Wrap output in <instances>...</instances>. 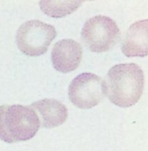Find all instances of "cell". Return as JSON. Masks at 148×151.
<instances>
[{"label":"cell","instance_id":"3957f363","mask_svg":"<svg viewBox=\"0 0 148 151\" xmlns=\"http://www.w3.org/2000/svg\"><path fill=\"white\" fill-rule=\"evenodd\" d=\"M57 37L54 26L39 20L22 23L16 33V44L22 53L29 57H39L48 51Z\"/></svg>","mask_w":148,"mask_h":151},{"label":"cell","instance_id":"7a4b0ae2","mask_svg":"<svg viewBox=\"0 0 148 151\" xmlns=\"http://www.w3.org/2000/svg\"><path fill=\"white\" fill-rule=\"evenodd\" d=\"M41 127L38 114L31 106H0V140L15 143L30 140Z\"/></svg>","mask_w":148,"mask_h":151},{"label":"cell","instance_id":"52a82bcc","mask_svg":"<svg viewBox=\"0 0 148 151\" xmlns=\"http://www.w3.org/2000/svg\"><path fill=\"white\" fill-rule=\"evenodd\" d=\"M34 109L44 128L57 127L66 121L68 109L61 101L55 99H43L30 105Z\"/></svg>","mask_w":148,"mask_h":151},{"label":"cell","instance_id":"ba28073f","mask_svg":"<svg viewBox=\"0 0 148 151\" xmlns=\"http://www.w3.org/2000/svg\"><path fill=\"white\" fill-rule=\"evenodd\" d=\"M147 20L145 19L130 26L122 43V52L125 56H147Z\"/></svg>","mask_w":148,"mask_h":151},{"label":"cell","instance_id":"8992f818","mask_svg":"<svg viewBox=\"0 0 148 151\" xmlns=\"http://www.w3.org/2000/svg\"><path fill=\"white\" fill-rule=\"evenodd\" d=\"M82 54V48L79 43L70 39H62L57 41L52 48V66L59 72H71L79 67Z\"/></svg>","mask_w":148,"mask_h":151},{"label":"cell","instance_id":"6da1fadb","mask_svg":"<svg viewBox=\"0 0 148 151\" xmlns=\"http://www.w3.org/2000/svg\"><path fill=\"white\" fill-rule=\"evenodd\" d=\"M105 83L108 99L117 106L128 108L141 97L145 77L136 64H118L109 69Z\"/></svg>","mask_w":148,"mask_h":151},{"label":"cell","instance_id":"9c48e42d","mask_svg":"<svg viewBox=\"0 0 148 151\" xmlns=\"http://www.w3.org/2000/svg\"><path fill=\"white\" fill-rule=\"evenodd\" d=\"M78 1H41L39 6L47 16L52 18H62L72 14L81 5Z\"/></svg>","mask_w":148,"mask_h":151},{"label":"cell","instance_id":"5b68a950","mask_svg":"<svg viewBox=\"0 0 148 151\" xmlns=\"http://www.w3.org/2000/svg\"><path fill=\"white\" fill-rule=\"evenodd\" d=\"M106 96L105 81L92 73H82L77 76L69 87L71 102L81 109L96 106Z\"/></svg>","mask_w":148,"mask_h":151},{"label":"cell","instance_id":"277c9868","mask_svg":"<svg viewBox=\"0 0 148 151\" xmlns=\"http://www.w3.org/2000/svg\"><path fill=\"white\" fill-rule=\"evenodd\" d=\"M120 35L117 24L109 17L96 16L88 19L82 29V40L92 52L101 53L110 50Z\"/></svg>","mask_w":148,"mask_h":151}]
</instances>
